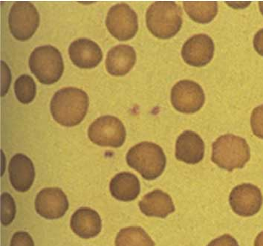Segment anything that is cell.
Masks as SVG:
<instances>
[{"label":"cell","instance_id":"4316f807","mask_svg":"<svg viewBox=\"0 0 263 246\" xmlns=\"http://www.w3.org/2000/svg\"><path fill=\"white\" fill-rule=\"evenodd\" d=\"M254 46L256 52L263 56V28L259 30L254 36Z\"/></svg>","mask_w":263,"mask_h":246},{"label":"cell","instance_id":"ffe728a7","mask_svg":"<svg viewBox=\"0 0 263 246\" xmlns=\"http://www.w3.org/2000/svg\"><path fill=\"white\" fill-rule=\"evenodd\" d=\"M183 6L190 18L196 23H210L218 13L216 2H184Z\"/></svg>","mask_w":263,"mask_h":246},{"label":"cell","instance_id":"7c38bea8","mask_svg":"<svg viewBox=\"0 0 263 246\" xmlns=\"http://www.w3.org/2000/svg\"><path fill=\"white\" fill-rule=\"evenodd\" d=\"M214 50V41L209 36L196 34L184 43L181 50V56L190 66L203 67L211 62Z\"/></svg>","mask_w":263,"mask_h":246},{"label":"cell","instance_id":"277c9868","mask_svg":"<svg viewBox=\"0 0 263 246\" xmlns=\"http://www.w3.org/2000/svg\"><path fill=\"white\" fill-rule=\"evenodd\" d=\"M251 154L247 142L240 136L226 134L213 144L211 160L220 168L232 171L242 169L249 162Z\"/></svg>","mask_w":263,"mask_h":246},{"label":"cell","instance_id":"603a6c76","mask_svg":"<svg viewBox=\"0 0 263 246\" xmlns=\"http://www.w3.org/2000/svg\"><path fill=\"white\" fill-rule=\"evenodd\" d=\"M16 214V205L13 197L8 193L1 196V221L3 225H8L13 222Z\"/></svg>","mask_w":263,"mask_h":246},{"label":"cell","instance_id":"4fadbf2b","mask_svg":"<svg viewBox=\"0 0 263 246\" xmlns=\"http://www.w3.org/2000/svg\"><path fill=\"white\" fill-rule=\"evenodd\" d=\"M73 64L81 69H93L102 61L103 53L97 43L87 38H80L69 49Z\"/></svg>","mask_w":263,"mask_h":246},{"label":"cell","instance_id":"484cf974","mask_svg":"<svg viewBox=\"0 0 263 246\" xmlns=\"http://www.w3.org/2000/svg\"><path fill=\"white\" fill-rule=\"evenodd\" d=\"M208 246H239V244L232 236L224 234L219 238L214 239Z\"/></svg>","mask_w":263,"mask_h":246},{"label":"cell","instance_id":"7402d4cb","mask_svg":"<svg viewBox=\"0 0 263 246\" xmlns=\"http://www.w3.org/2000/svg\"><path fill=\"white\" fill-rule=\"evenodd\" d=\"M14 91L18 101L23 104L32 102L36 94V83L28 74H23L15 81Z\"/></svg>","mask_w":263,"mask_h":246},{"label":"cell","instance_id":"3957f363","mask_svg":"<svg viewBox=\"0 0 263 246\" xmlns=\"http://www.w3.org/2000/svg\"><path fill=\"white\" fill-rule=\"evenodd\" d=\"M128 165L146 180H154L164 172L166 158L162 148L154 143L144 141L129 149L126 155Z\"/></svg>","mask_w":263,"mask_h":246},{"label":"cell","instance_id":"d4e9b609","mask_svg":"<svg viewBox=\"0 0 263 246\" xmlns=\"http://www.w3.org/2000/svg\"><path fill=\"white\" fill-rule=\"evenodd\" d=\"M11 246H34V242L28 233L18 232L13 236Z\"/></svg>","mask_w":263,"mask_h":246},{"label":"cell","instance_id":"2e32d148","mask_svg":"<svg viewBox=\"0 0 263 246\" xmlns=\"http://www.w3.org/2000/svg\"><path fill=\"white\" fill-rule=\"evenodd\" d=\"M136 62L134 49L129 45H118L109 50L106 56V67L113 76H124L129 72Z\"/></svg>","mask_w":263,"mask_h":246},{"label":"cell","instance_id":"8992f818","mask_svg":"<svg viewBox=\"0 0 263 246\" xmlns=\"http://www.w3.org/2000/svg\"><path fill=\"white\" fill-rule=\"evenodd\" d=\"M40 16L36 7L29 2H16L10 11L8 24L11 34L18 41L32 37L37 30Z\"/></svg>","mask_w":263,"mask_h":246},{"label":"cell","instance_id":"6da1fadb","mask_svg":"<svg viewBox=\"0 0 263 246\" xmlns=\"http://www.w3.org/2000/svg\"><path fill=\"white\" fill-rule=\"evenodd\" d=\"M89 105L85 91L78 88H63L57 91L51 101V112L58 124L64 127L78 125L84 119Z\"/></svg>","mask_w":263,"mask_h":246},{"label":"cell","instance_id":"5b68a950","mask_svg":"<svg viewBox=\"0 0 263 246\" xmlns=\"http://www.w3.org/2000/svg\"><path fill=\"white\" fill-rule=\"evenodd\" d=\"M29 67L38 81L46 85L60 80L64 69L61 52L52 46L36 48L30 56Z\"/></svg>","mask_w":263,"mask_h":246},{"label":"cell","instance_id":"52a82bcc","mask_svg":"<svg viewBox=\"0 0 263 246\" xmlns=\"http://www.w3.org/2000/svg\"><path fill=\"white\" fill-rule=\"evenodd\" d=\"M89 139L101 147L118 148L126 140V129L118 118L104 116L98 118L91 124L88 131Z\"/></svg>","mask_w":263,"mask_h":246},{"label":"cell","instance_id":"ba28073f","mask_svg":"<svg viewBox=\"0 0 263 246\" xmlns=\"http://www.w3.org/2000/svg\"><path fill=\"white\" fill-rule=\"evenodd\" d=\"M106 26L111 35L121 41L134 37L139 29L138 16L126 3H118L110 8Z\"/></svg>","mask_w":263,"mask_h":246},{"label":"cell","instance_id":"d6986e66","mask_svg":"<svg viewBox=\"0 0 263 246\" xmlns=\"http://www.w3.org/2000/svg\"><path fill=\"white\" fill-rule=\"evenodd\" d=\"M141 187L137 176L129 172L116 174L110 182L111 195L123 202H131L139 195Z\"/></svg>","mask_w":263,"mask_h":246},{"label":"cell","instance_id":"e0dca14e","mask_svg":"<svg viewBox=\"0 0 263 246\" xmlns=\"http://www.w3.org/2000/svg\"><path fill=\"white\" fill-rule=\"evenodd\" d=\"M71 229L78 237L90 239L101 232L102 222L96 211L89 207H81L71 217Z\"/></svg>","mask_w":263,"mask_h":246},{"label":"cell","instance_id":"9c48e42d","mask_svg":"<svg viewBox=\"0 0 263 246\" xmlns=\"http://www.w3.org/2000/svg\"><path fill=\"white\" fill-rule=\"evenodd\" d=\"M204 102V91L197 83L190 80H182L173 86L171 91V103L178 112L193 114L200 110Z\"/></svg>","mask_w":263,"mask_h":246},{"label":"cell","instance_id":"ac0fdd59","mask_svg":"<svg viewBox=\"0 0 263 246\" xmlns=\"http://www.w3.org/2000/svg\"><path fill=\"white\" fill-rule=\"evenodd\" d=\"M139 207L147 217L159 218H166L175 211V206L169 194L159 189L144 196L139 202Z\"/></svg>","mask_w":263,"mask_h":246},{"label":"cell","instance_id":"f1b7e54d","mask_svg":"<svg viewBox=\"0 0 263 246\" xmlns=\"http://www.w3.org/2000/svg\"><path fill=\"white\" fill-rule=\"evenodd\" d=\"M259 10H260L261 13L263 15V2H259Z\"/></svg>","mask_w":263,"mask_h":246},{"label":"cell","instance_id":"5bb4252c","mask_svg":"<svg viewBox=\"0 0 263 246\" xmlns=\"http://www.w3.org/2000/svg\"><path fill=\"white\" fill-rule=\"evenodd\" d=\"M8 172L15 190L26 192L32 187L35 178L34 166L28 156L23 154H16L10 161Z\"/></svg>","mask_w":263,"mask_h":246},{"label":"cell","instance_id":"30bf717a","mask_svg":"<svg viewBox=\"0 0 263 246\" xmlns=\"http://www.w3.org/2000/svg\"><path fill=\"white\" fill-rule=\"evenodd\" d=\"M262 201L261 191L254 184L236 186L230 194V205L241 217H251L257 214L262 207Z\"/></svg>","mask_w":263,"mask_h":246},{"label":"cell","instance_id":"83f0119b","mask_svg":"<svg viewBox=\"0 0 263 246\" xmlns=\"http://www.w3.org/2000/svg\"><path fill=\"white\" fill-rule=\"evenodd\" d=\"M254 245L263 246V232H261L256 237Z\"/></svg>","mask_w":263,"mask_h":246},{"label":"cell","instance_id":"9a60e30c","mask_svg":"<svg viewBox=\"0 0 263 246\" xmlns=\"http://www.w3.org/2000/svg\"><path fill=\"white\" fill-rule=\"evenodd\" d=\"M204 141L193 131H184L176 140V158L181 162L198 164L204 159Z\"/></svg>","mask_w":263,"mask_h":246},{"label":"cell","instance_id":"7a4b0ae2","mask_svg":"<svg viewBox=\"0 0 263 246\" xmlns=\"http://www.w3.org/2000/svg\"><path fill=\"white\" fill-rule=\"evenodd\" d=\"M146 18L148 29L159 39L173 37L182 26V11L175 2H155L148 8Z\"/></svg>","mask_w":263,"mask_h":246},{"label":"cell","instance_id":"44dd1931","mask_svg":"<svg viewBox=\"0 0 263 246\" xmlns=\"http://www.w3.org/2000/svg\"><path fill=\"white\" fill-rule=\"evenodd\" d=\"M116 246H155V243L144 229L132 226L118 232Z\"/></svg>","mask_w":263,"mask_h":246},{"label":"cell","instance_id":"8fae6325","mask_svg":"<svg viewBox=\"0 0 263 246\" xmlns=\"http://www.w3.org/2000/svg\"><path fill=\"white\" fill-rule=\"evenodd\" d=\"M36 212L48 219L61 218L69 209V201L63 191L57 187L40 191L35 201Z\"/></svg>","mask_w":263,"mask_h":246},{"label":"cell","instance_id":"cb8c5ba5","mask_svg":"<svg viewBox=\"0 0 263 246\" xmlns=\"http://www.w3.org/2000/svg\"><path fill=\"white\" fill-rule=\"evenodd\" d=\"M251 126L253 134L263 139V104L257 106L251 114Z\"/></svg>","mask_w":263,"mask_h":246}]
</instances>
